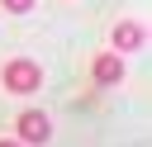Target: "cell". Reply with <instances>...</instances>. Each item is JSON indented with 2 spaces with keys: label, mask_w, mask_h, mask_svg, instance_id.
Here are the masks:
<instances>
[{
  "label": "cell",
  "mask_w": 152,
  "mask_h": 147,
  "mask_svg": "<svg viewBox=\"0 0 152 147\" xmlns=\"http://www.w3.org/2000/svg\"><path fill=\"white\" fill-rule=\"evenodd\" d=\"M38 85H43V66L33 57H10L0 66V90L5 95H33Z\"/></svg>",
  "instance_id": "cell-1"
},
{
  "label": "cell",
  "mask_w": 152,
  "mask_h": 147,
  "mask_svg": "<svg viewBox=\"0 0 152 147\" xmlns=\"http://www.w3.org/2000/svg\"><path fill=\"white\" fill-rule=\"evenodd\" d=\"M14 138H19L24 147H48V142H52V119H48V109H24V114L14 119Z\"/></svg>",
  "instance_id": "cell-2"
},
{
  "label": "cell",
  "mask_w": 152,
  "mask_h": 147,
  "mask_svg": "<svg viewBox=\"0 0 152 147\" xmlns=\"http://www.w3.org/2000/svg\"><path fill=\"white\" fill-rule=\"evenodd\" d=\"M109 47H114V52H142V47H147V28H142L138 19H119V24L109 28Z\"/></svg>",
  "instance_id": "cell-3"
},
{
  "label": "cell",
  "mask_w": 152,
  "mask_h": 147,
  "mask_svg": "<svg viewBox=\"0 0 152 147\" xmlns=\"http://www.w3.org/2000/svg\"><path fill=\"white\" fill-rule=\"evenodd\" d=\"M90 81L95 85H124V52H100L95 62H90Z\"/></svg>",
  "instance_id": "cell-4"
},
{
  "label": "cell",
  "mask_w": 152,
  "mask_h": 147,
  "mask_svg": "<svg viewBox=\"0 0 152 147\" xmlns=\"http://www.w3.org/2000/svg\"><path fill=\"white\" fill-rule=\"evenodd\" d=\"M0 5H5L10 14H28V9H33V0H0Z\"/></svg>",
  "instance_id": "cell-5"
},
{
  "label": "cell",
  "mask_w": 152,
  "mask_h": 147,
  "mask_svg": "<svg viewBox=\"0 0 152 147\" xmlns=\"http://www.w3.org/2000/svg\"><path fill=\"white\" fill-rule=\"evenodd\" d=\"M0 147H24V142L19 138H0Z\"/></svg>",
  "instance_id": "cell-6"
}]
</instances>
